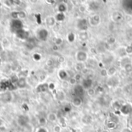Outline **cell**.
Segmentation results:
<instances>
[{
  "label": "cell",
  "mask_w": 132,
  "mask_h": 132,
  "mask_svg": "<svg viewBox=\"0 0 132 132\" xmlns=\"http://www.w3.org/2000/svg\"><path fill=\"white\" fill-rule=\"evenodd\" d=\"M82 121L87 125L88 124H90L92 122V118L89 115H85L82 118Z\"/></svg>",
  "instance_id": "44dd1931"
},
{
  "label": "cell",
  "mask_w": 132,
  "mask_h": 132,
  "mask_svg": "<svg viewBox=\"0 0 132 132\" xmlns=\"http://www.w3.org/2000/svg\"><path fill=\"white\" fill-rule=\"evenodd\" d=\"M125 53L128 54H132V46L129 45L125 48Z\"/></svg>",
  "instance_id": "d6a6232c"
},
{
  "label": "cell",
  "mask_w": 132,
  "mask_h": 132,
  "mask_svg": "<svg viewBox=\"0 0 132 132\" xmlns=\"http://www.w3.org/2000/svg\"><path fill=\"white\" fill-rule=\"evenodd\" d=\"M69 84L70 85H75L77 84V80H75L74 77H70V80H69Z\"/></svg>",
  "instance_id": "d590c367"
},
{
  "label": "cell",
  "mask_w": 132,
  "mask_h": 132,
  "mask_svg": "<svg viewBox=\"0 0 132 132\" xmlns=\"http://www.w3.org/2000/svg\"><path fill=\"white\" fill-rule=\"evenodd\" d=\"M84 68V67L82 66V64H81L80 63H77V64H76V66H75V69H76V70H77V71H78V72L82 71Z\"/></svg>",
  "instance_id": "4dcf8cb0"
},
{
  "label": "cell",
  "mask_w": 132,
  "mask_h": 132,
  "mask_svg": "<svg viewBox=\"0 0 132 132\" xmlns=\"http://www.w3.org/2000/svg\"><path fill=\"white\" fill-rule=\"evenodd\" d=\"M83 104V100L81 97H75L73 101H72V104L75 107V108H79Z\"/></svg>",
  "instance_id": "9c48e42d"
},
{
  "label": "cell",
  "mask_w": 132,
  "mask_h": 132,
  "mask_svg": "<svg viewBox=\"0 0 132 132\" xmlns=\"http://www.w3.org/2000/svg\"><path fill=\"white\" fill-rule=\"evenodd\" d=\"M47 90H49V88H48V84H46L39 86L38 88H37V91H38V92H45V91H46Z\"/></svg>",
  "instance_id": "ffe728a7"
},
{
  "label": "cell",
  "mask_w": 132,
  "mask_h": 132,
  "mask_svg": "<svg viewBox=\"0 0 132 132\" xmlns=\"http://www.w3.org/2000/svg\"><path fill=\"white\" fill-rule=\"evenodd\" d=\"M110 46H110L109 44H108L107 43H105V49H107V50H109V49H110Z\"/></svg>",
  "instance_id": "f907efd6"
},
{
  "label": "cell",
  "mask_w": 132,
  "mask_h": 132,
  "mask_svg": "<svg viewBox=\"0 0 132 132\" xmlns=\"http://www.w3.org/2000/svg\"><path fill=\"white\" fill-rule=\"evenodd\" d=\"M101 132H110L108 130H103Z\"/></svg>",
  "instance_id": "11a10c76"
},
{
  "label": "cell",
  "mask_w": 132,
  "mask_h": 132,
  "mask_svg": "<svg viewBox=\"0 0 132 132\" xmlns=\"http://www.w3.org/2000/svg\"><path fill=\"white\" fill-rule=\"evenodd\" d=\"M74 78H75V80H77V82H78L79 80H81V78H82V76H81V74L80 73H77L74 77H73Z\"/></svg>",
  "instance_id": "8d00e7d4"
},
{
  "label": "cell",
  "mask_w": 132,
  "mask_h": 132,
  "mask_svg": "<svg viewBox=\"0 0 132 132\" xmlns=\"http://www.w3.org/2000/svg\"><path fill=\"white\" fill-rule=\"evenodd\" d=\"M81 86L83 87V88L86 90L92 88V86H93V80L91 78H86V79H84L83 80V82H82V84Z\"/></svg>",
  "instance_id": "5b68a950"
},
{
  "label": "cell",
  "mask_w": 132,
  "mask_h": 132,
  "mask_svg": "<svg viewBox=\"0 0 132 132\" xmlns=\"http://www.w3.org/2000/svg\"><path fill=\"white\" fill-rule=\"evenodd\" d=\"M47 123V120L45 118H40L39 120V124L42 126V127H44V125H46Z\"/></svg>",
  "instance_id": "4316f807"
},
{
  "label": "cell",
  "mask_w": 132,
  "mask_h": 132,
  "mask_svg": "<svg viewBox=\"0 0 132 132\" xmlns=\"http://www.w3.org/2000/svg\"><path fill=\"white\" fill-rule=\"evenodd\" d=\"M18 16L19 19H25L26 17V13L24 11H19L18 12Z\"/></svg>",
  "instance_id": "83f0119b"
},
{
  "label": "cell",
  "mask_w": 132,
  "mask_h": 132,
  "mask_svg": "<svg viewBox=\"0 0 132 132\" xmlns=\"http://www.w3.org/2000/svg\"><path fill=\"white\" fill-rule=\"evenodd\" d=\"M56 99L60 101H63L64 99H65V94L63 91L62 90H58L56 94Z\"/></svg>",
  "instance_id": "8fae6325"
},
{
  "label": "cell",
  "mask_w": 132,
  "mask_h": 132,
  "mask_svg": "<svg viewBox=\"0 0 132 132\" xmlns=\"http://www.w3.org/2000/svg\"><path fill=\"white\" fill-rule=\"evenodd\" d=\"M63 39L62 38H60V37H58V38L55 39V40H54V43H55V45L57 46H61V45L63 44Z\"/></svg>",
  "instance_id": "484cf974"
},
{
  "label": "cell",
  "mask_w": 132,
  "mask_h": 132,
  "mask_svg": "<svg viewBox=\"0 0 132 132\" xmlns=\"http://www.w3.org/2000/svg\"><path fill=\"white\" fill-rule=\"evenodd\" d=\"M90 53H91L92 54H97V50H96L94 47L90 48Z\"/></svg>",
  "instance_id": "ee69618b"
},
{
  "label": "cell",
  "mask_w": 132,
  "mask_h": 132,
  "mask_svg": "<svg viewBox=\"0 0 132 132\" xmlns=\"http://www.w3.org/2000/svg\"><path fill=\"white\" fill-rule=\"evenodd\" d=\"M56 19H55V17H53V16H48L46 19V22L47 24V26L52 27L55 24H56Z\"/></svg>",
  "instance_id": "30bf717a"
},
{
  "label": "cell",
  "mask_w": 132,
  "mask_h": 132,
  "mask_svg": "<svg viewBox=\"0 0 132 132\" xmlns=\"http://www.w3.org/2000/svg\"><path fill=\"white\" fill-rule=\"evenodd\" d=\"M79 11H80V12H84L86 11V8H85L84 5H80V6L79 7Z\"/></svg>",
  "instance_id": "7bdbcfd3"
},
{
  "label": "cell",
  "mask_w": 132,
  "mask_h": 132,
  "mask_svg": "<svg viewBox=\"0 0 132 132\" xmlns=\"http://www.w3.org/2000/svg\"><path fill=\"white\" fill-rule=\"evenodd\" d=\"M38 35H39V39H42L43 41H46V40L47 39V37H48L49 32H48V31H47L46 29H40V30H39V32Z\"/></svg>",
  "instance_id": "52a82bcc"
},
{
  "label": "cell",
  "mask_w": 132,
  "mask_h": 132,
  "mask_svg": "<svg viewBox=\"0 0 132 132\" xmlns=\"http://www.w3.org/2000/svg\"><path fill=\"white\" fill-rule=\"evenodd\" d=\"M33 58H34V60H35L39 61V60H40V59H41V56H40L39 54L36 53V54H35V55L33 56Z\"/></svg>",
  "instance_id": "60d3db41"
},
{
  "label": "cell",
  "mask_w": 132,
  "mask_h": 132,
  "mask_svg": "<svg viewBox=\"0 0 132 132\" xmlns=\"http://www.w3.org/2000/svg\"><path fill=\"white\" fill-rule=\"evenodd\" d=\"M75 38H76V36L73 32H70L67 36V39L70 43H73L74 42L75 40Z\"/></svg>",
  "instance_id": "d4e9b609"
},
{
  "label": "cell",
  "mask_w": 132,
  "mask_h": 132,
  "mask_svg": "<svg viewBox=\"0 0 132 132\" xmlns=\"http://www.w3.org/2000/svg\"><path fill=\"white\" fill-rule=\"evenodd\" d=\"M11 16L12 17L13 20H16L19 19V16H18V12H13L11 13Z\"/></svg>",
  "instance_id": "836d02e7"
},
{
  "label": "cell",
  "mask_w": 132,
  "mask_h": 132,
  "mask_svg": "<svg viewBox=\"0 0 132 132\" xmlns=\"http://www.w3.org/2000/svg\"><path fill=\"white\" fill-rule=\"evenodd\" d=\"M53 50H56H56H59V46H57L54 45V46H53Z\"/></svg>",
  "instance_id": "c3c4849f"
},
{
  "label": "cell",
  "mask_w": 132,
  "mask_h": 132,
  "mask_svg": "<svg viewBox=\"0 0 132 132\" xmlns=\"http://www.w3.org/2000/svg\"><path fill=\"white\" fill-rule=\"evenodd\" d=\"M99 67H101H101H102V68H103V67H104V64H103V63H99Z\"/></svg>",
  "instance_id": "db71d44e"
},
{
  "label": "cell",
  "mask_w": 132,
  "mask_h": 132,
  "mask_svg": "<svg viewBox=\"0 0 132 132\" xmlns=\"http://www.w3.org/2000/svg\"><path fill=\"white\" fill-rule=\"evenodd\" d=\"M112 19L114 22H120L122 19H123V15L121 14V12H118V11H116V12H114L112 13Z\"/></svg>",
  "instance_id": "ba28073f"
},
{
  "label": "cell",
  "mask_w": 132,
  "mask_h": 132,
  "mask_svg": "<svg viewBox=\"0 0 132 132\" xmlns=\"http://www.w3.org/2000/svg\"><path fill=\"white\" fill-rule=\"evenodd\" d=\"M88 21L85 19H80V21H78L77 23V27L80 30H81L82 32H86L88 29Z\"/></svg>",
  "instance_id": "277c9868"
},
{
  "label": "cell",
  "mask_w": 132,
  "mask_h": 132,
  "mask_svg": "<svg viewBox=\"0 0 132 132\" xmlns=\"http://www.w3.org/2000/svg\"><path fill=\"white\" fill-rule=\"evenodd\" d=\"M106 43L108 44H109L110 46L116 43V38L114 36H109L108 38H107V40H106Z\"/></svg>",
  "instance_id": "2e32d148"
},
{
  "label": "cell",
  "mask_w": 132,
  "mask_h": 132,
  "mask_svg": "<svg viewBox=\"0 0 132 132\" xmlns=\"http://www.w3.org/2000/svg\"><path fill=\"white\" fill-rule=\"evenodd\" d=\"M53 64H54V61L52 59H50L46 61V66L48 67H53Z\"/></svg>",
  "instance_id": "e575fe53"
},
{
  "label": "cell",
  "mask_w": 132,
  "mask_h": 132,
  "mask_svg": "<svg viewBox=\"0 0 132 132\" xmlns=\"http://www.w3.org/2000/svg\"><path fill=\"white\" fill-rule=\"evenodd\" d=\"M87 94H88V96H90V97H93V96L95 94V90H94L93 88H90V89H89V90H87Z\"/></svg>",
  "instance_id": "1f68e13d"
},
{
  "label": "cell",
  "mask_w": 132,
  "mask_h": 132,
  "mask_svg": "<svg viewBox=\"0 0 132 132\" xmlns=\"http://www.w3.org/2000/svg\"><path fill=\"white\" fill-rule=\"evenodd\" d=\"M121 132H132V130L131 128H123Z\"/></svg>",
  "instance_id": "bcb514c9"
},
{
  "label": "cell",
  "mask_w": 132,
  "mask_h": 132,
  "mask_svg": "<svg viewBox=\"0 0 132 132\" xmlns=\"http://www.w3.org/2000/svg\"><path fill=\"white\" fill-rule=\"evenodd\" d=\"M59 61H60V63H63V62L65 61V59H64L63 57H60V58H59Z\"/></svg>",
  "instance_id": "681fc988"
},
{
  "label": "cell",
  "mask_w": 132,
  "mask_h": 132,
  "mask_svg": "<svg viewBox=\"0 0 132 132\" xmlns=\"http://www.w3.org/2000/svg\"><path fill=\"white\" fill-rule=\"evenodd\" d=\"M69 85H70V84H69L68 81H67V80H63V81L62 86H63V88H67V87H69Z\"/></svg>",
  "instance_id": "f35d334b"
},
{
  "label": "cell",
  "mask_w": 132,
  "mask_h": 132,
  "mask_svg": "<svg viewBox=\"0 0 132 132\" xmlns=\"http://www.w3.org/2000/svg\"><path fill=\"white\" fill-rule=\"evenodd\" d=\"M35 132H49L48 131V129L46 128H45V127H39V128H37L36 129V131Z\"/></svg>",
  "instance_id": "f546056e"
},
{
  "label": "cell",
  "mask_w": 132,
  "mask_h": 132,
  "mask_svg": "<svg viewBox=\"0 0 132 132\" xmlns=\"http://www.w3.org/2000/svg\"><path fill=\"white\" fill-rule=\"evenodd\" d=\"M122 105L123 104H121V103H119L118 101H114L113 104H112V107H113V108L115 110V111H120V109H121V108L122 107Z\"/></svg>",
  "instance_id": "603a6c76"
},
{
  "label": "cell",
  "mask_w": 132,
  "mask_h": 132,
  "mask_svg": "<svg viewBox=\"0 0 132 132\" xmlns=\"http://www.w3.org/2000/svg\"><path fill=\"white\" fill-rule=\"evenodd\" d=\"M88 38H89V36H88V33H87V32H81L79 34V39H80L81 41H85V40H87Z\"/></svg>",
  "instance_id": "e0dca14e"
},
{
  "label": "cell",
  "mask_w": 132,
  "mask_h": 132,
  "mask_svg": "<svg viewBox=\"0 0 132 132\" xmlns=\"http://www.w3.org/2000/svg\"><path fill=\"white\" fill-rule=\"evenodd\" d=\"M124 69L126 73H131L132 72V63H127L124 65Z\"/></svg>",
  "instance_id": "7402d4cb"
},
{
  "label": "cell",
  "mask_w": 132,
  "mask_h": 132,
  "mask_svg": "<svg viewBox=\"0 0 132 132\" xmlns=\"http://www.w3.org/2000/svg\"><path fill=\"white\" fill-rule=\"evenodd\" d=\"M119 111L123 115H130L132 114V106L130 104H123Z\"/></svg>",
  "instance_id": "7a4b0ae2"
},
{
  "label": "cell",
  "mask_w": 132,
  "mask_h": 132,
  "mask_svg": "<svg viewBox=\"0 0 132 132\" xmlns=\"http://www.w3.org/2000/svg\"><path fill=\"white\" fill-rule=\"evenodd\" d=\"M76 60L78 63H84L88 59V55L87 53V52L83 51V50H79L76 53Z\"/></svg>",
  "instance_id": "6da1fadb"
},
{
  "label": "cell",
  "mask_w": 132,
  "mask_h": 132,
  "mask_svg": "<svg viewBox=\"0 0 132 132\" xmlns=\"http://www.w3.org/2000/svg\"><path fill=\"white\" fill-rule=\"evenodd\" d=\"M11 3H15V5H20L21 3V1H11Z\"/></svg>",
  "instance_id": "7dc6e473"
},
{
  "label": "cell",
  "mask_w": 132,
  "mask_h": 132,
  "mask_svg": "<svg viewBox=\"0 0 132 132\" xmlns=\"http://www.w3.org/2000/svg\"><path fill=\"white\" fill-rule=\"evenodd\" d=\"M57 9H58L59 12H60V13H64V12L67 11V5L64 4V3H60V4L58 5Z\"/></svg>",
  "instance_id": "7c38bea8"
},
{
  "label": "cell",
  "mask_w": 132,
  "mask_h": 132,
  "mask_svg": "<svg viewBox=\"0 0 132 132\" xmlns=\"http://www.w3.org/2000/svg\"><path fill=\"white\" fill-rule=\"evenodd\" d=\"M48 88L50 90H55V84L53 83H50L48 84Z\"/></svg>",
  "instance_id": "74e56055"
},
{
  "label": "cell",
  "mask_w": 132,
  "mask_h": 132,
  "mask_svg": "<svg viewBox=\"0 0 132 132\" xmlns=\"http://www.w3.org/2000/svg\"><path fill=\"white\" fill-rule=\"evenodd\" d=\"M93 132H98V131H93Z\"/></svg>",
  "instance_id": "680465c9"
},
{
  "label": "cell",
  "mask_w": 132,
  "mask_h": 132,
  "mask_svg": "<svg viewBox=\"0 0 132 132\" xmlns=\"http://www.w3.org/2000/svg\"><path fill=\"white\" fill-rule=\"evenodd\" d=\"M47 120L50 122H55L57 120V115L55 113H50L47 116Z\"/></svg>",
  "instance_id": "4fadbf2b"
},
{
  "label": "cell",
  "mask_w": 132,
  "mask_h": 132,
  "mask_svg": "<svg viewBox=\"0 0 132 132\" xmlns=\"http://www.w3.org/2000/svg\"><path fill=\"white\" fill-rule=\"evenodd\" d=\"M55 19L56 22H63L65 19V15L64 13H57L55 16Z\"/></svg>",
  "instance_id": "9a60e30c"
},
{
  "label": "cell",
  "mask_w": 132,
  "mask_h": 132,
  "mask_svg": "<svg viewBox=\"0 0 132 132\" xmlns=\"http://www.w3.org/2000/svg\"><path fill=\"white\" fill-rule=\"evenodd\" d=\"M59 121H60V123L61 125H65V119H64V118L61 117V118L59 119Z\"/></svg>",
  "instance_id": "f6af8a7d"
},
{
  "label": "cell",
  "mask_w": 132,
  "mask_h": 132,
  "mask_svg": "<svg viewBox=\"0 0 132 132\" xmlns=\"http://www.w3.org/2000/svg\"><path fill=\"white\" fill-rule=\"evenodd\" d=\"M2 50V46L0 45V52H1Z\"/></svg>",
  "instance_id": "9f6ffc18"
},
{
  "label": "cell",
  "mask_w": 132,
  "mask_h": 132,
  "mask_svg": "<svg viewBox=\"0 0 132 132\" xmlns=\"http://www.w3.org/2000/svg\"><path fill=\"white\" fill-rule=\"evenodd\" d=\"M46 2H48V3H51V5H53L56 2H55V1H46Z\"/></svg>",
  "instance_id": "f5cc1de1"
},
{
  "label": "cell",
  "mask_w": 132,
  "mask_h": 132,
  "mask_svg": "<svg viewBox=\"0 0 132 132\" xmlns=\"http://www.w3.org/2000/svg\"><path fill=\"white\" fill-rule=\"evenodd\" d=\"M63 110H64L65 112H70V111H71V108H70L69 105H68V106H65L64 108H63Z\"/></svg>",
  "instance_id": "b9f144b4"
},
{
  "label": "cell",
  "mask_w": 132,
  "mask_h": 132,
  "mask_svg": "<svg viewBox=\"0 0 132 132\" xmlns=\"http://www.w3.org/2000/svg\"><path fill=\"white\" fill-rule=\"evenodd\" d=\"M1 7H2V2H0V8H1Z\"/></svg>",
  "instance_id": "6f0895ef"
},
{
  "label": "cell",
  "mask_w": 132,
  "mask_h": 132,
  "mask_svg": "<svg viewBox=\"0 0 132 132\" xmlns=\"http://www.w3.org/2000/svg\"><path fill=\"white\" fill-rule=\"evenodd\" d=\"M107 127H108V129L111 130V129H114V128H115L117 127V124H116L115 122H114V121H108V124H107Z\"/></svg>",
  "instance_id": "cb8c5ba5"
},
{
  "label": "cell",
  "mask_w": 132,
  "mask_h": 132,
  "mask_svg": "<svg viewBox=\"0 0 132 132\" xmlns=\"http://www.w3.org/2000/svg\"><path fill=\"white\" fill-rule=\"evenodd\" d=\"M26 79H25L24 77H20V78L19 79L18 82H17L18 87H20V88H22V87H24L26 86Z\"/></svg>",
  "instance_id": "5bb4252c"
},
{
  "label": "cell",
  "mask_w": 132,
  "mask_h": 132,
  "mask_svg": "<svg viewBox=\"0 0 132 132\" xmlns=\"http://www.w3.org/2000/svg\"><path fill=\"white\" fill-rule=\"evenodd\" d=\"M74 93L76 94V97H80L84 95V89L83 88V87L80 85V84H77L75 87H74Z\"/></svg>",
  "instance_id": "8992f818"
},
{
  "label": "cell",
  "mask_w": 132,
  "mask_h": 132,
  "mask_svg": "<svg viewBox=\"0 0 132 132\" xmlns=\"http://www.w3.org/2000/svg\"><path fill=\"white\" fill-rule=\"evenodd\" d=\"M88 22L90 26H96L97 25L100 24L101 22V16L97 14H94L92 16L90 17L89 20H88Z\"/></svg>",
  "instance_id": "3957f363"
},
{
  "label": "cell",
  "mask_w": 132,
  "mask_h": 132,
  "mask_svg": "<svg viewBox=\"0 0 132 132\" xmlns=\"http://www.w3.org/2000/svg\"><path fill=\"white\" fill-rule=\"evenodd\" d=\"M116 72H117V69H116V67H109L108 70V74L109 77L114 76V75L116 73Z\"/></svg>",
  "instance_id": "d6986e66"
},
{
  "label": "cell",
  "mask_w": 132,
  "mask_h": 132,
  "mask_svg": "<svg viewBox=\"0 0 132 132\" xmlns=\"http://www.w3.org/2000/svg\"><path fill=\"white\" fill-rule=\"evenodd\" d=\"M58 76H59V77H60L61 80H65L66 78H67V77H68V73H67V72H66L65 70H60V71L59 72Z\"/></svg>",
  "instance_id": "ac0fdd59"
},
{
  "label": "cell",
  "mask_w": 132,
  "mask_h": 132,
  "mask_svg": "<svg viewBox=\"0 0 132 132\" xmlns=\"http://www.w3.org/2000/svg\"><path fill=\"white\" fill-rule=\"evenodd\" d=\"M55 132H60L61 131V127L60 125H56L53 128Z\"/></svg>",
  "instance_id": "ab89813d"
},
{
  "label": "cell",
  "mask_w": 132,
  "mask_h": 132,
  "mask_svg": "<svg viewBox=\"0 0 132 132\" xmlns=\"http://www.w3.org/2000/svg\"><path fill=\"white\" fill-rule=\"evenodd\" d=\"M100 74H101V76L102 77H108V70H106V69H104V68L101 69V72H100Z\"/></svg>",
  "instance_id": "f1b7e54d"
},
{
  "label": "cell",
  "mask_w": 132,
  "mask_h": 132,
  "mask_svg": "<svg viewBox=\"0 0 132 132\" xmlns=\"http://www.w3.org/2000/svg\"><path fill=\"white\" fill-rule=\"evenodd\" d=\"M129 127L131 128V129L132 130V118H131V120L129 121Z\"/></svg>",
  "instance_id": "816d5d0a"
}]
</instances>
